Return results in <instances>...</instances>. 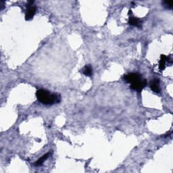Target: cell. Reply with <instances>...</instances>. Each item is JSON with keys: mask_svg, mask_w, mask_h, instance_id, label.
Returning <instances> with one entry per match:
<instances>
[{"mask_svg": "<svg viewBox=\"0 0 173 173\" xmlns=\"http://www.w3.org/2000/svg\"><path fill=\"white\" fill-rule=\"evenodd\" d=\"M169 61L170 59L168 57H167V56L164 55H161L160 62H159V69H160V70H164L165 69L166 62H168Z\"/></svg>", "mask_w": 173, "mask_h": 173, "instance_id": "52a82bcc", "label": "cell"}, {"mask_svg": "<svg viewBox=\"0 0 173 173\" xmlns=\"http://www.w3.org/2000/svg\"><path fill=\"white\" fill-rule=\"evenodd\" d=\"M36 95L37 100L44 105H53L59 104L61 101V96L58 93H51L45 89L37 91Z\"/></svg>", "mask_w": 173, "mask_h": 173, "instance_id": "6da1fadb", "label": "cell"}, {"mask_svg": "<svg viewBox=\"0 0 173 173\" xmlns=\"http://www.w3.org/2000/svg\"><path fill=\"white\" fill-rule=\"evenodd\" d=\"M147 85V80L141 78L135 83L130 85V88L137 92H141Z\"/></svg>", "mask_w": 173, "mask_h": 173, "instance_id": "3957f363", "label": "cell"}, {"mask_svg": "<svg viewBox=\"0 0 173 173\" xmlns=\"http://www.w3.org/2000/svg\"><path fill=\"white\" fill-rule=\"evenodd\" d=\"M129 23L131 26L137 27L138 28H141V27H142V21L140 19L136 18V17L130 16L129 19Z\"/></svg>", "mask_w": 173, "mask_h": 173, "instance_id": "8992f818", "label": "cell"}, {"mask_svg": "<svg viewBox=\"0 0 173 173\" xmlns=\"http://www.w3.org/2000/svg\"><path fill=\"white\" fill-rule=\"evenodd\" d=\"M34 1H29L27 4V10L26 14H25V19L26 21H30L33 18L34 16H35L37 8L33 5Z\"/></svg>", "mask_w": 173, "mask_h": 173, "instance_id": "7a4b0ae2", "label": "cell"}, {"mask_svg": "<svg viewBox=\"0 0 173 173\" xmlns=\"http://www.w3.org/2000/svg\"><path fill=\"white\" fill-rule=\"evenodd\" d=\"M50 153H47V154H45L44 155H43L41 158H39L38 160H37L35 162V166H41L42 164H43L44 162L47 160V159L50 157Z\"/></svg>", "mask_w": 173, "mask_h": 173, "instance_id": "9c48e42d", "label": "cell"}, {"mask_svg": "<svg viewBox=\"0 0 173 173\" xmlns=\"http://www.w3.org/2000/svg\"><path fill=\"white\" fill-rule=\"evenodd\" d=\"M82 72L87 76H91L93 75V69L91 66V65H86L82 70Z\"/></svg>", "mask_w": 173, "mask_h": 173, "instance_id": "ba28073f", "label": "cell"}, {"mask_svg": "<svg viewBox=\"0 0 173 173\" xmlns=\"http://www.w3.org/2000/svg\"><path fill=\"white\" fill-rule=\"evenodd\" d=\"M163 4H164V6H165L166 8H168V9H172V7H173L172 2L165 1V2H163Z\"/></svg>", "mask_w": 173, "mask_h": 173, "instance_id": "30bf717a", "label": "cell"}, {"mask_svg": "<svg viewBox=\"0 0 173 173\" xmlns=\"http://www.w3.org/2000/svg\"><path fill=\"white\" fill-rule=\"evenodd\" d=\"M4 2L2 1L1 2V10H2L3 8H4Z\"/></svg>", "mask_w": 173, "mask_h": 173, "instance_id": "8fae6325", "label": "cell"}, {"mask_svg": "<svg viewBox=\"0 0 173 173\" xmlns=\"http://www.w3.org/2000/svg\"><path fill=\"white\" fill-rule=\"evenodd\" d=\"M141 78V75L138 73H130L124 76V80L127 83H130V85L135 83L137 81L139 80Z\"/></svg>", "mask_w": 173, "mask_h": 173, "instance_id": "277c9868", "label": "cell"}, {"mask_svg": "<svg viewBox=\"0 0 173 173\" xmlns=\"http://www.w3.org/2000/svg\"><path fill=\"white\" fill-rule=\"evenodd\" d=\"M150 88L155 93H160V81L158 78L153 79L150 83Z\"/></svg>", "mask_w": 173, "mask_h": 173, "instance_id": "5b68a950", "label": "cell"}]
</instances>
